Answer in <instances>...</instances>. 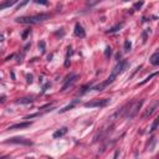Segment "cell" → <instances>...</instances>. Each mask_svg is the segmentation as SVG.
I'll return each instance as SVG.
<instances>
[{
  "instance_id": "cell-7",
  "label": "cell",
  "mask_w": 159,
  "mask_h": 159,
  "mask_svg": "<svg viewBox=\"0 0 159 159\" xmlns=\"http://www.w3.org/2000/svg\"><path fill=\"white\" fill-rule=\"evenodd\" d=\"M31 126V122H23V123H16V124H13L9 127V131H13V129H23V128H28V127Z\"/></svg>"
},
{
  "instance_id": "cell-13",
  "label": "cell",
  "mask_w": 159,
  "mask_h": 159,
  "mask_svg": "<svg viewBox=\"0 0 159 159\" xmlns=\"http://www.w3.org/2000/svg\"><path fill=\"white\" fill-rule=\"evenodd\" d=\"M78 101L80 99H73V102L72 103H70L68 106H66V107H63L62 109H60V113H63V112H66V111H68V109H72L73 107H75V106L78 103Z\"/></svg>"
},
{
  "instance_id": "cell-19",
  "label": "cell",
  "mask_w": 159,
  "mask_h": 159,
  "mask_svg": "<svg viewBox=\"0 0 159 159\" xmlns=\"http://www.w3.org/2000/svg\"><path fill=\"white\" fill-rule=\"evenodd\" d=\"M154 76H157V72H154V73H152V75H150V76H148V77H147V78L144 80V81H143V82H141L139 84H141V86H142V84H144L146 82H148V81H149V80H152V78H153V77H154Z\"/></svg>"
},
{
  "instance_id": "cell-21",
  "label": "cell",
  "mask_w": 159,
  "mask_h": 159,
  "mask_svg": "<svg viewBox=\"0 0 159 159\" xmlns=\"http://www.w3.org/2000/svg\"><path fill=\"white\" fill-rule=\"evenodd\" d=\"M111 54H112V49H111L109 46H107L106 47V51H104V56L108 57V56H111Z\"/></svg>"
},
{
  "instance_id": "cell-25",
  "label": "cell",
  "mask_w": 159,
  "mask_h": 159,
  "mask_svg": "<svg viewBox=\"0 0 159 159\" xmlns=\"http://www.w3.org/2000/svg\"><path fill=\"white\" fill-rule=\"evenodd\" d=\"M28 82H30V83L33 82V76H31V75H30V76H28Z\"/></svg>"
},
{
  "instance_id": "cell-24",
  "label": "cell",
  "mask_w": 159,
  "mask_h": 159,
  "mask_svg": "<svg viewBox=\"0 0 159 159\" xmlns=\"http://www.w3.org/2000/svg\"><path fill=\"white\" fill-rule=\"evenodd\" d=\"M35 4H41V5H47V1H39V0H35Z\"/></svg>"
},
{
  "instance_id": "cell-23",
  "label": "cell",
  "mask_w": 159,
  "mask_h": 159,
  "mask_svg": "<svg viewBox=\"0 0 159 159\" xmlns=\"http://www.w3.org/2000/svg\"><path fill=\"white\" fill-rule=\"evenodd\" d=\"M29 34H30V30H26V31H25V33L23 34V39L25 40L26 38H28V35H29Z\"/></svg>"
},
{
  "instance_id": "cell-8",
  "label": "cell",
  "mask_w": 159,
  "mask_h": 159,
  "mask_svg": "<svg viewBox=\"0 0 159 159\" xmlns=\"http://www.w3.org/2000/svg\"><path fill=\"white\" fill-rule=\"evenodd\" d=\"M75 35L78 36V38H84L86 36V31H84L82 25H80V24L75 25Z\"/></svg>"
},
{
  "instance_id": "cell-16",
  "label": "cell",
  "mask_w": 159,
  "mask_h": 159,
  "mask_svg": "<svg viewBox=\"0 0 159 159\" xmlns=\"http://www.w3.org/2000/svg\"><path fill=\"white\" fill-rule=\"evenodd\" d=\"M14 4H16V1H5V3H3V4H0V10H3V9H5V8H10L11 5H14Z\"/></svg>"
},
{
  "instance_id": "cell-14",
  "label": "cell",
  "mask_w": 159,
  "mask_h": 159,
  "mask_svg": "<svg viewBox=\"0 0 159 159\" xmlns=\"http://www.w3.org/2000/svg\"><path fill=\"white\" fill-rule=\"evenodd\" d=\"M123 23H121V24H117L116 26H113V28H111L108 31H107V34H113V33H117L118 30H121L122 28H123Z\"/></svg>"
},
{
  "instance_id": "cell-22",
  "label": "cell",
  "mask_w": 159,
  "mask_h": 159,
  "mask_svg": "<svg viewBox=\"0 0 159 159\" xmlns=\"http://www.w3.org/2000/svg\"><path fill=\"white\" fill-rule=\"evenodd\" d=\"M142 5H143L142 1H141V3H136V4H134V9H141V8H142Z\"/></svg>"
},
{
  "instance_id": "cell-10",
  "label": "cell",
  "mask_w": 159,
  "mask_h": 159,
  "mask_svg": "<svg viewBox=\"0 0 159 159\" xmlns=\"http://www.w3.org/2000/svg\"><path fill=\"white\" fill-rule=\"evenodd\" d=\"M149 62L152 63L153 66H158V65H159V52H158V51H155L154 54L150 56Z\"/></svg>"
},
{
  "instance_id": "cell-4",
  "label": "cell",
  "mask_w": 159,
  "mask_h": 159,
  "mask_svg": "<svg viewBox=\"0 0 159 159\" xmlns=\"http://www.w3.org/2000/svg\"><path fill=\"white\" fill-rule=\"evenodd\" d=\"M6 144H20V146H33L34 142L30 139H26L24 137H13L9 141L5 142Z\"/></svg>"
},
{
  "instance_id": "cell-6",
  "label": "cell",
  "mask_w": 159,
  "mask_h": 159,
  "mask_svg": "<svg viewBox=\"0 0 159 159\" xmlns=\"http://www.w3.org/2000/svg\"><path fill=\"white\" fill-rule=\"evenodd\" d=\"M77 78H78L77 75H72V76H70V77H67V80L65 81V83H63V86H62V88H61V91H66L68 87H72L73 83L77 81Z\"/></svg>"
},
{
  "instance_id": "cell-2",
  "label": "cell",
  "mask_w": 159,
  "mask_h": 159,
  "mask_svg": "<svg viewBox=\"0 0 159 159\" xmlns=\"http://www.w3.org/2000/svg\"><path fill=\"white\" fill-rule=\"evenodd\" d=\"M51 15L46 14V13H41V14H36V15H31V16H23V18H18L16 23L20 24H39L42 23L47 19H50Z\"/></svg>"
},
{
  "instance_id": "cell-29",
  "label": "cell",
  "mask_w": 159,
  "mask_h": 159,
  "mask_svg": "<svg viewBox=\"0 0 159 159\" xmlns=\"http://www.w3.org/2000/svg\"><path fill=\"white\" fill-rule=\"evenodd\" d=\"M26 159H35V158H33V157H30V158H26Z\"/></svg>"
},
{
  "instance_id": "cell-20",
  "label": "cell",
  "mask_w": 159,
  "mask_h": 159,
  "mask_svg": "<svg viewBox=\"0 0 159 159\" xmlns=\"http://www.w3.org/2000/svg\"><path fill=\"white\" fill-rule=\"evenodd\" d=\"M157 127H158V118H155L154 122H153V124H152V127H150V132H154V131L157 129Z\"/></svg>"
},
{
  "instance_id": "cell-17",
  "label": "cell",
  "mask_w": 159,
  "mask_h": 159,
  "mask_svg": "<svg viewBox=\"0 0 159 159\" xmlns=\"http://www.w3.org/2000/svg\"><path fill=\"white\" fill-rule=\"evenodd\" d=\"M131 47H132L131 41H129V40H126V41H124V51H126V52L131 51Z\"/></svg>"
},
{
  "instance_id": "cell-15",
  "label": "cell",
  "mask_w": 159,
  "mask_h": 159,
  "mask_svg": "<svg viewBox=\"0 0 159 159\" xmlns=\"http://www.w3.org/2000/svg\"><path fill=\"white\" fill-rule=\"evenodd\" d=\"M68 51H67V55H66V61H65V67H68L70 66V56H71V54H72V49L71 47H68L67 49Z\"/></svg>"
},
{
  "instance_id": "cell-1",
  "label": "cell",
  "mask_w": 159,
  "mask_h": 159,
  "mask_svg": "<svg viewBox=\"0 0 159 159\" xmlns=\"http://www.w3.org/2000/svg\"><path fill=\"white\" fill-rule=\"evenodd\" d=\"M127 66H128V61H127V60H121V61H118V63L116 65V67L112 70V72H111V75L108 76V78L104 82L101 83V84H97V86L92 87V89H94V91H103V89L107 87L108 84L113 83V81H114L116 78H117V76L126 70Z\"/></svg>"
},
{
  "instance_id": "cell-28",
  "label": "cell",
  "mask_w": 159,
  "mask_h": 159,
  "mask_svg": "<svg viewBox=\"0 0 159 159\" xmlns=\"http://www.w3.org/2000/svg\"><path fill=\"white\" fill-rule=\"evenodd\" d=\"M10 157H8V155H5V157H0V159H9Z\"/></svg>"
},
{
  "instance_id": "cell-12",
  "label": "cell",
  "mask_w": 159,
  "mask_h": 159,
  "mask_svg": "<svg viewBox=\"0 0 159 159\" xmlns=\"http://www.w3.org/2000/svg\"><path fill=\"white\" fill-rule=\"evenodd\" d=\"M34 102V99L33 98H30V97H24V98H19L16 101V103L18 104H30V103H33Z\"/></svg>"
},
{
  "instance_id": "cell-5",
  "label": "cell",
  "mask_w": 159,
  "mask_h": 159,
  "mask_svg": "<svg viewBox=\"0 0 159 159\" xmlns=\"http://www.w3.org/2000/svg\"><path fill=\"white\" fill-rule=\"evenodd\" d=\"M109 103V99L108 98H102V99H94L91 101V102H86L83 106L84 107H89V108H94V107H106Z\"/></svg>"
},
{
  "instance_id": "cell-3",
  "label": "cell",
  "mask_w": 159,
  "mask_h": 159,
  "mask_svg": "<svg viewBox=\"0 0 159 159\" xmlns=\"http://www.w3.org/2000/svg\"><path fill=\"white\" fill-rule=\"evenodd\" d=\"M143 102H144L143 99H139V101H137V102H132V104H133V106H131V103H128L129 109H128V112H127V113H124V117L128 118V119L134 118L136 116H137V113L139 112V109L142 107Z\"/></svg>"
},
{
  "instance_id": "cell-9",
  "label": "cell",
  "mask_w": 159,
  "mask_h": 159,
  "mask_svg": "<svg viewBox=\"0 0 159 159\" xmlns=\"http://www.w3.org/2000/svg\"><path fill=\"white\" fill-rule=\"evenodd\" d=\"M157 107H158V103L155 102L154 104H153V106H152V107H150V108H148V109L146 111V112H144V113H143V114H142V118H143V119H146V118H148V117H149V116H152V113H153V112H154V111H155V108H157Z\"/></svg>"
},
{
  "instance_id": "cell-27",
  "label": "cell",
  "mask_w": 159,
  "mask_h": 159,
  "mask_svg": "<svg viewBox=\"0 0 159 159\" xmlns=\"http://www.w3.org/2000/svg\"><path fill=\"white\" fill-rule=\"evenodd\" d=\"M118 154H119V150H117V152H116V154H114V158H113V159H117Z\"/></svg>"
},
{
  "instance_id": "cell-11",
  "label": "cell",
  "mask_w": 159,
  "mask_h": 159,
  "mask_svg": "<svg viewBox=\"0 0 159 159\" xmlns=\"http://www.w3.org/2000/svg\"><path fill=\"white\" fill-rule=\"evenodd\" d=\"M66 133H67V128H66V127H62L61 129L56 131L52 137H54V138H61V137H62V136H65Z\"/></svg>"
},
{
  "instance_id": "cell-18",
  "label": "cell",
  "mask_w": 159,
  "mask_h": 159,
  "mask_svg": "<svg viewBox=\"0 0 159 159\" xmlns=\"http://www.w3.org/2000/svg\"><path fill=\"white\" fill-rule=\"evenodd\" d=\"M45 49H46V44L44 40H41L39 42V50H41V52H45Z\"/></svg>"
},
{
  "instance_id": "cell-26",
  "label": "cell",
  "mask_w": 159,
  "mask_h": 159,
  "mask_svg": "<svg viewBox=\"0 0 159 159\" xmlns=\"http://www.w3.org/2000/svg\"><path fill=\"white\" fill-rule=\"evenodd\" d=\"M5 98H6V97H5V96H1V97H0V103H3L4 101H5Z\"/></svg>"
}]
</instances>
